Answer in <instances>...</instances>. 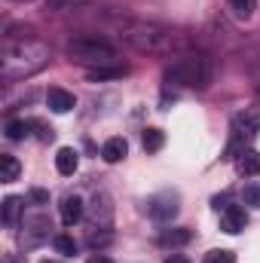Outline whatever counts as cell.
<instances>
[{
	"label": "cell",
	"mask_w": 260,
	"mask_h": 263,
	"mask_svg": "<svg viewBox=\"0 0 260 263\" xmlns=\"http://www.w3.org/2000/svg\"><path fill=\"white\" fill-rule=\"evenodd\" d=\"M83 214H86V205H83V199L80 196H65L62 199V223H65V227L80 223Z\"/></svg>",
	"instance_id": "30bf717a"
},
{
	"label": "cell",
	"mask_w": 260,
	"mask_h": 263,
	"mask_svg": "<svg viewBox=\"0 0 260 263\" xmlns=\"http://www.w3.org/2000/svg\"><path fill=\"white\" fill-rule=\"evenodd\" d=\"M147 214H150L153 220H159V223L175 220V214H178V196H172V193L153 196L150 202H147Z\"/></svg>",
	"instance_id": "8992f818"
},
{
	"label": "cell",
	"mask_w": 260,
	"mask_h": 263,
	"mask_svg": "<svg viewBox=\"0 0 260 263\" xmlns=\"http://www.w3.org/2000/svg\"><path fill=\"white\" fill-rule=\"evenodd\" d=\"M205 263H236V254L220 248V251H211V254L205 257Z\"/></svg>",
	"instance_id": "603a6c76"
},
{
	"label": "cell",
	"mask_w": 260,
	"mask_h": 263,
	"mask_svg": "<svg viewBox=\"0 0 260 263\" xmlns=\"http://www.w3.org/2000/svg\"><path fill=\"white\" fill-rule=\"evenodd\" d=\"M245 227H248V214H245L242 205H230L227 211H220V230H224V233L236 236V233H242Z\"/></svg>",
	"instance_id": "ba28073f"
},
{
	"label": "cell",
	"mask_w": 260,
	"mask_h": 263,
	"mask_svg": "<svg viewBox=\"0 0 260 263\" xmlns=\"http://www.w3.org/2000/svg\"><path fill=\"white\" fill-rule=\"evenodd\" d=\"M123 40L132 43L141 52H162L172 46V34L159 25H147V22H129L123 25Z\"/></svg>",
	"instance_id": "5b68a950"
},
{
	"label": "cell",
	"mask_w": 260,
	"mask_h": 263,
	"mask_svg": "<svg viewBox=\"0 0 260 263\" xmlns=\"http://www.w3.org/2000/svg\"><path fill=\"white\" fill-rule=\"evenodd\" d=\"M165 263H190L184 254H172V257H165Z\"/></svg>",
	"instance_id": "d4e9b609"
},
{
	"label": "cell",
	"mask_w": 260,
	"mask_h": 263,
	"mask_svg": "<svg viewBox=\"0 0 260 263\" xmlns=\"http://www.w3.org/2000/svg\"><path fill=\"white\" fill-rule=\"evenodd\" d=\"M31 129H34L31 120H12V123H6V138L9 141H25L31 135Z\"/></svg>",
	"instance_id": "2e32d148"
},
{
	"label": "cell",
	"mask_w": 260,
	"mask_h": 263,
	"mask_svg": "<svg viewBox=\"0 0 260 263\" xmlns=\"http://www.w3.org/2000/svg\"><path fill=\"white\" fill-rule=\"evenodd\" d=\"M65 52L70 62L77 65H86L89 70H98V67H114V62L120 59L117 46H110L107 40L101 37H92V34H77L65 43Z\"/></svg>",
	"instance_id": "7a4b0ae2"
},
{
	"label": "cell",
	"mask_w": 260,
	"mask_h": 263,
	"mask_svg": "<svg viewBox=\"0 0 260 263\" xmlns=\"http://www.w3.org/2000/svg\"><path fill=\"white\" fill-rule=\"evenodd\" d=\"M141 144H144V150H147V153H156V150L165 144V135H162L159 129H147V132H144V138H141Z\"/></svg>",
	"instance_id": "d6986e66"
},
{
	"label": "cell",
	"mask_w": 260,
	"mask_h": 263,
	"mask_svg": "<svg viewBox=\"0 0 260 263\" xmlns=\"http://www.w3.org/2000/svg\"><path fill=\"white\" fill-rule=\"evenodd\" d=\"M236 168H239V175H245V178L260 175V153L248 147L245 153H239V156H236Z\"/></svg>",
	"instance_id": "7c38bea8"
},
{
	"label": "cell",
	"mask_w": 260,
	"mask_h": 263,
	"mask_svg": "<svg viewBox=\"0 0 260 263\" xmlns=\"http://www.w3.org/2000/svg\"><path fill=\"white\" fill-rule=\"evenodd\" d=\"M43 263H59V260H43Z\"/></svg>",
	"instance_id": "4316f807"
},
{
	"label": "cell",
	"mask_w": 260,
	"mask_h": 263,
	"mask_svg": "<svg viewBox=\"0 0 260 263\" xmlns=\"http://www.w3.org/2000/svg\"><path fill=\"white\" fill-rule=\"evenodd\" d=\"M22 211H25V205H22V199L18 196H6L3 199V223H6V227H15L18 217H22Z\"/></svg>",
	"instance_id": "9a60e30c"
},
{
	"label": "cell",
	"mask_w": 260,
	"mask_h": 263,
	"mask_svg": "<svg viewBox=\"0 0 260 263\" xmlns=\"http://www.w3.org/2000/svg\"><path fill=\"white\" fill-rule=\"evenodd\" d=\"M31 199H34L37 205H46V202H49V196H46L43 190H31Z\"/></svg>",
	"instance_id": "cb8c5ba5"
},
{
	"label": "cell",
	"mask_w": 260,
	"mask_h": 263,
	"mask_svg": "<svg viewBox=\"0 0 260 263\" xmlns=\"http://www.w3.org/2000/svg\"><path fill=\"white\" fill-rule=\"evenodd\" d=\"M190 242V230H162L159 233V245H187Z\"/></svg>",
	"instance_id": "e0dca14e"
},
{
	"label": "cell",
	"mask_w": 260,
	"mask_h": 263,
	"mask_svg": "<svg viewBox=\"0 0 260 263\" xmlns=\"http://www.w3.org/2000/svg\"><path fill=\"white\" fill-rule=\"evenodd\" d=\"M242 196H245V205H251V208H260V184H257V181L245 184Z\"/></svg>",
	"instance_id": "7402d4cb"
},
{
	"label": "cell",
	"mask_w": 260,
	"mask_h": 263,
	"mask_svg": "<svg viewBox=\"0 0 260 263\" xmlns=\"http://www.w3.org/2000/svg\"><path fill=\"white\" fill-rule=\"evenodd\" d=\"M126 153H129L126 138H110V141H104V147H101V159H104V162H120V159H126Z\"/></svg>",
	"instance_id": "8fae6325"
},
{
	"label": "cell",
	"mask_w": 260,
	"mask_h": 263,
	"mask_svg": "<svg viewBox=\"0 0 260 263\" xmlns=\"http://www.w3.org/2000/svg\"><path fill=\"white\" fill-rule=\"evenodd\" d=\"M52 245H55V251H59V254H67V257H70V254H77V242H73L70 236H55V239H52Z\"/></svg>",
	"instance_id": "44dd1931"
},
{
	"label": "cell",
	"mask_w": 260,
	"mask_h": 263,
	"mask_svg": "<svg viewBox=\"0 0 260 263\" xmlns=\"http://www.w3.org/2000/svg\"><path fill=\"white\" fill-rule=\"evenodd\" d=\"M49 65V46L34 37L31 28H9L3 34V49H0V77L3 80H25L34 77L37 70Z\"/></svg>",
	"instance_id": "6da1fadb"
},
{
	"label": "cell",
	"mask_w": 260,
	"mask_h": 263,
	"mask_svg": "<svg viewBox=\"0 0 260 263\" xmlns=\"http://www.w3.org/2000/svg\"><path fill=\"white\" fill-rule=\"evenodd\" d=\"M46 104H49L52 114H67V110L77 107V98H73L67 89H49V92H46Z\"/></svg>",
	"instance_id": "9c48e42d"
},
{
	"label": "cell",
	"mask_w": 260,
	"mask_h": 263,
	"mask_svg": "<svg viewBox=\"0 0 260 263\" xmlns=\"http://www.w3.org/2000/svg\"><path fill=\"white\" fill-rule=\"evenodd\" d=\"M227 3H230L236 18H251L254 9H257V0H227Z\"/></svg>",
	"instance_id": "ac0fdd59"
},
{
	"label": "cell",
	"mask_w": 260,
	"mask_h": 263,
	"mask_svg": "<svg viewBox=\"0 0 260 263\" xmlns=\"http://www.w3.org/2000/svg\"><path fill=\"white\" fill-rule=\"evenodd\" d=\"M165 83L175 89H205L211 83V62L202 52H187L178 55L169 70H165Z\"/></svg>",
	"instance_id": "3957f363"
},
{
	"label": "cell",
	"mask_w": 260,
	"mask_h": 263,
	"mask_svg": "<svg viewBox=\"0 0 260 263\" xmlns=\"http://www.w3.org/2000/svg\"><path fill=\"white\" fill-rule=\"evenodd\" d=\"M43 239H49V220H46L43 214H37V217H25L22 245H25V248H34V245H40Z\"/></svg>",
	"instance_id": "52a82bcc"
},
{
	"label": "cell",
	"mask_w": 260,
	"mask_h": 263,
	"mask_svg": "<svg viewBox=\"0 0 260 263\" xmlns=\"http://www.w3.org/2000/svg\"><path fill=\"white\" fill-rule=\"evenodd\" d=\"M257 132H260V104H251V107H245L242 114H236V117H233V123H230L227 159H233V156L245 153Z\"/></svg>",
	"instance_id": "277c9868"
},
{
	"label": "cell",
	"mask_w": 260,
	"mask_h": 263,
	"mask_svg": "<svg viewBox=\"0 0 260 263\" xmlns=\"http://www.w3.org/2000/svg\"><path fill=\"white\" fill-rule=\"evenodd\" d=\"M18 172H22L18 159H15L12 153H3V156H0V181H3V184H12V181H18Z\"/></svg>",
	"instance_id": "5bb4252c"
},
{
	"label": "cell",
	"mask_w": 260,
	"mask_h": 263,
	"mask_svg": "<svg viewBox=\"0 0 260 263\" xmlns=\"http://www.w3.org/2000/svg\"><path fill=\"white\" fill-rule=\"evenodd\" d=\"M89 263H114L110 257H104V254H95V257H89Z\"/></svg>",
	"instance_id": "484cf974"
},
{
	"label": "cell",
	"mask_w": 260,
	"mask_h": 263,
	"mask_svg": "<svg viewBox=\"0 0 260 263\" xmlns=\"http://www.w3.org/2000/svg\"><path fill=\"white\" fill-rule=\"evenodd\" d=\"M123 73L126 67H98V70H89V80H117Z\"/></svg>",
	"instance_id": "ffe728a7"
},
{
	"label": "cell",
	"mask_w": 260,
	"mask_h": 263,
	"mask_svg": "<svg viewBox=\"0 0 260 263\" xmlns=\"http://www.w3.org/2000/svg\"><path fill=\"white\" fill-rule=\"evenodd\" d=\"M77 165H80V156H77L73 147H62V150L55 153V168H59V175H73Z\"/></svg>",
	"instance_id": "4fadbf2b"
}]
</instances>
